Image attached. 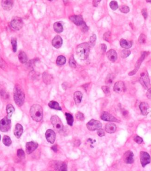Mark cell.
I'll list each match as a JSON object with an SVG mask.
<instances>
[{"label":"cell","instance_id":"obj_44","mask_svg":"<svg viewBox=\"0 0 151 171\" xmlns=\"http://www.w3.org/2000/svg\"><path fill=\"white\" fill-rule=\"evenodd\" d=\"M17 156H18V158H19L20 159H24L25 158V153L23 149H18Z\"/></svg>","mask_w":151,"mask_h":171},{"label":"cell","instance_id":"obj_4","mask_svg":"<svg viewBox=\"0 0 151 171\" xmlns=\"http://www.w3.org/2000/svg\"><path fill=\"white\" fill-rule=\"evenodd\" d=\"M139 81L142 86L145 88H149L150 86V81L147 70H144L140 73Z\"/></svg>","mask_w":151,"mask_h":171},{"label":"cell","instance_id":"obj_10","mask_svg":"<svg viewBox=\"0 0 151 171\" xmlns=\"http://www.w3.org/2000/svg\"><path fill=\"white\" fill-rule=\"evenodd\" d=\"M23 20L20 17H15L14 18L10 23V26L14 30L19 31L22 28L23 26Z\"/></svg>","mask_w":151,"mask_h":171},{"label":"cell","instance_id":"obj_60","mask_svg":"<svg viewBox=\"0 0 151 171\" xmlns=\"http://www.w3.org/2000/svg\"><path fill=\"white\" fill-rule=\"evenodd\" d=\"M1 135H0V141H1Z\"/></svg>","mask_w":151,"mask_h":171},{"label":"cell","instance_id":"obj_42","mask_svg":"<svg viewBox=\"0 0 151 171\" xmlns=\"http://www.w3.org/2000/svg\"><path fill=\"white\" fill-rule=\"evenodd\" d=\"M76 119L80 121H84L85 119V116H84V114L80 112H78L76 113Z\"/></svg>","mask_w":151,"mask_h":171},{"label":"cell","instance_id":"obj_49","mask_svg":"<svg viewBox=\"0 0 151 171\" xmlns=\"http://www.w3.org/2000/svg\"><path fill=\"white\" fill-rule=\"evenodd\" d=\"M121 113L122 114V116L125 118L128 117V116L129 115V112L128 110H126L125 109H121Z\"/></svg>","mask_w":151,"mask_h":171},{"label":"cell","instance_id":"obj_56","mask_svg":"<svg viewBox=\"0 0 151 171\" xmlns=\"http://www.w3.org/2000/svg\"><path fill=\"white\" fill-rule=\"evenodd\" d=\"M52 149L54 152H57L58 151V147L57 145H54V146H53L52 147Z\"/></svg>","mask_w":151,"mask_h":171},{"label":"cell","instance_id":"obj_58","mask_svg":"<svg viewBox=\"0 0 151 171\" xmlns=\"http://www.w3.org/2000/svg\"><path fill=\"white\" fill-rule=\"evenodd\" d=\"M75 144H76V146H79L80 145V141H79V140L77 141V142H75L74 145H75Z\"/></svg>","mask_w":151,"mask_h":171},{"label":"cell","instance_id":"obj_1","mask_svg":"<svg viewBox=\"0 0 151 171\" xmlns=\"http://www.w3.org/2000/svg\"><path fill=\"white\" fill-rule=\"evenodd\" d=\"M14 99L19 106H21L24 103L25 93L23 88L20 85H16L14 88Z\"/></svg>","mask_w":151,"mask_h":171},{"label":"cell","instance_id":"obj_43","mask_svg":"<svg viewBox=\"0 0 151 171\" xmlns=\"http://www.w3.org/2000/svg\"><path fill=\"white\" fill-rule=\"evenodd\" d=\"M69 65L70 67L73 68V69H75L77 65H76V60H74V57L72 56L70 58V60H69Z\"/></svg>","mask_w":151,"mask_h":171},{"label":"cell","instance_id":"obj_52","mask_svg":"<svg viewBox=\"0 0 151 171\" xmlns=\"http://www.w3.org/2000/svg\"><path fill=\"white\" fill-rule=\"evenodd\" d=\"M0 67H1V69H4L7 67L5 63L2 59H0Z\"/></svg>","mask_w":151,"mask_h":171},{"label":"cell","instance_id":"obj_18","mask_svg":"<svg viewBox=\"0 0 151 171\" xmlns=\"http://www.w3.org/2000/svg\"><path fill=\"white\" fill-rule=\"evenodd\" d=\"M23 133V127L21 125L20 123H17L15 127V129L14 131V134L15 136L19 139L21 136L22 134Z\"/></svg>","mask_w":151,"mask_h":171},{"label":"cell","instance_id":"obj_15","mask_svg":"<svg viewBox=\"0 0 151 171\" xmlns=\"http://www.w3.org/2000/svg\"><path fill=\"white\" fill-rule=\"evenodd\" d=\"M46 138L47 142L53 144L56 141V133L52 129H48L46 132Z\"/></svg>","mask_w":151,"mask_h":171},{"label":"cell","instance_id":"obj_55","mask_svg":"<svg viewBox=\"0 0 151 171\" xmlns=\"http://www.w3.org/2000/svg\"><path fill=\"white\" fill-rule=\"evenodd\" d=\"M91 85V83H87V84H86V85H83V87L85 89V90L86 91V92H87L88 91V88H89V86Z\"/></svg>","mask_w":151,"mask_h":171},{"label":"cell","instance_id":"obj_40","mask_svg":"<svg viewBox=\"0 0 151 171\" xmlns=\"http://www.w3.org/2000/svg\"><path fill=\"white\" fill-rule=\"evenodd\" d=\"M119 10L123 13L126 14L130 11V9H129V7L127 5H121L119 7Z\"/></svg>","mask_w":151,"mask_h":171},{"label":"cell","instance_id":"obj_13","mask_svg":"<svg viewBox=\"0 0 151 171\" xmlns=\"http://www.w3.org/2000/svg\"><path fill=\"white\" fill-rule=\"evenodd\" d=\"M123 161L128 164H131L134 162V154L133 152L128 151L126 152L123 156Z\"/></svg>","mask_w":151,"mask_h":171},{"label":"cell","instance_id":"obj_37","mask_svg":"<svg viewBox=\"0 0 151 171\" xmlns=\"http://www.w3.org/2000/svg\"><path fill=\"white\" fill-rule=\"evenodd\" d=\"M114 76L113 74H109L108 75L106 78L105 80V83L107 85H111L113 83V81L114 80Z\"/></svg>","mask_w":151,"mask_h":171},{"label":"cell","instance_id":"obj_48","mask_svg":"<svg viewBox=\"0 0 151 171\" xmlns=\"http://www.w3.org/2000/svg\"><path fill=\"white\" fill-rule=\"evenodd\" d=\"M97 135L99 137H103L105 135V132L104 131V130L102 129H99L97 131Z\"/></svg>","mask_w":151,"mask_h":171},{"label":"cell","instance_id":"obj_6","mask_svg":"<svg viewBox=\"0 0 151 171\" xmlns=\"http://www.w3.org/2000/svg\"><path fill=\"white\" fill-rule=\"evenodd\" d=\"M51 122L57 132H62L63 131L64 126L62 121L57 115H53L51 117Z\"/></svg>","mask_w":151,"mask_h":171},{"label":"cell","instance_id":"obj_53","mask_svg":"<svg viewBox=\"0 0 151 171\" xmlns=\"http://www.w3.org/2000/svg\"><path fill=\"white\" fill-rule=\"evenodd\" d=\"M146 96L149 99H151V87L148 88V90L146 93Z\"/></svg>","mask_w":151,"mask_h":171},{"label":"cell","instance_id":"obj_25","mask_svg":"<svg viewBox=\"0 0 151 171\" xmlns=\"http://www.w3.org/2000/svg\"><path fill=\"white\" fill-rule=\"evenodd\" d=\"M120 45L121 46L126 49H129L132 46V42L131 41H128L125 39L122 38L120 40Z\"/></svg>","mask_w":151,"mask_h":171},{"label":"cell","instance_id":"obj_17","mask_svg":"<svg viewBox=\"0 0 151 171\" xmlns=\"http://www.w3.org/2000/svg\"><path fill=\"white\" fill-rule=\"evenodd\" d=\"M70 20L77 26H80L85 22L80 15H72L70 17Z\"/></svg>","mask_w":151,"mask_h":171},{"label":"cell","instance_id":"obj_57","mask_svg":"<svg viewBox=\"0 0 151 171\" xmlns=\"http://www.w3.org/2000/svg\"><path fill=\"white\" fill-rule=\"evenodd\" d=\"M100 1H93V6L95 7H97L98 5H99V4L100 3Z\"/></svg>","mask_w":151,"mask_h":171},{"label":"cell","instance_id":"obj_50","mask_svg":"<svg viewBox=\"0 0 151 171\" xmlns=\"http://www.w3.org/2000/svg\"><path fill=\"white\" fill-rule=\"evenodd\" d=\"M142 15H143L144 18H145V20H146L147 18V17H148V13H147V10L146 9H144L142 10Z\"/></svg>","mask_w":151,"mask_h":171},{"label":"cell","instance_id":"obj_16","mask_svg":"<svg viewBox=\"0 0 151 171\" xmlns=\"http://www.w3.org/2000/svg\"><path fill=\"white\" fill-rule=\"evenodd\" d=\"M38 143L34 142H29L26 143V150L27 154H29L34 152L38 148Z\"/></svg>","mask_w":151,"mask_h":171},{"label":"cell","instance_id":"obj_41","mask_svg":"<svg viewBox=\"0 0 151 171\" xmlns=\"http://www.w3.org/2000/svg\"><path fill=\"white\" fill-rule=\"evenodd\" d=\"M109 5H110L111 9L112 10H113V11L116 10L119 8L118 4H117V1H112L110 3Z\"/></svg>","mask_w":151,"mask_h":171},{"label":"cell","instance_id":"obj_27","mask_svg":"<svg viewBox=\"0 0 151 171\" xmlns=\"http://www.w3.org/2000/svg\"><path fill=\"white\" fill-rule=\"evenodd\" d=\"M6 110H7V117L9 119H11V118L12 117L13 113H14V111H15V109H14V106L11 104H8L7 106Z\"/></svg>","mask_w":151,"mask_h":171},{"label":"cell","instance_id":"obj_23","mask_svg":"<svg viewBox=\"0 0 151 171\" xmlns=\"http://www.w3.org/2000/svg\"><path fill=\"white\" fill-rule=\"evenodd\" d=\"M43 80L46 85H50L52 83L53 77L52 75L49 74L47 72H44L43 74Z\"/></svg>","mask_w":151,"mask_h":171},{"label":"cell","instance_id":"obj_19","mask_svg":"<svg viewBox=\"0 0 151 171\" xmlns=\"http://www.w3.org/2000/svg\"><path fill=\"white\" fill-rule=\"evenodd\" d=\"M63 44V40L60 36H56L52 41V45L56 48H59Z\"/></svg>","mask_w":151,"mask_h":171},{"label":"cell","instance_id":"obj_26","mask_svg":"<svg viewBox=\"0 0 151 171\" xmlns=\"http://www.w3.org/2000/svg\"><path fill=\"white\" fill-rule=\"evenodd\" d=\"M83 97V94L80 91H76L74 93V100L76 104H79L81 103Z\"/></svg>","mask_w":151,"mask_h":171},{"label":"cell","instance_id":"obj_51","mask_svg":"<svg viewBox=\"0 0 151 171\" xmlns=\"http://www.w3.org/2000/svg\"><path fill=\"white\" fill-rule=\"evenodd\" d=\"M68 170V168H67V164L65 162H63V164L61 166L60 171H67Z\"/></svg>","mask_w":151,"mask_h":171},{"label":"cell","instance_id":"obj_8","mask_svg":"<svg viewBox=\"0 0 151 171\" xmlns=\"http://www.w3.org/2000/svg\"><path fill=\"white\" fill-rule=\"evenodd\" d=\"M86 126L90 131H95L101 129L102 127V124L100 121L91 119L87 123Z\"/></svg>","mask_w":151,"mask_h":171},{"label":"cell","instance_id":"obj_11","mask_svg":"<svg viewBox=\"0 0 151 171\" xmlns=\"http://www.w3.org/2000/svg\"><path fill=\"white\" fill-rule=\"evenodd\" d=\"M113 90L116 93L118 94H123L126 91V86L125 83L122 81H119L115 83L114 87H113Z\"/></svg>","mask_w":151,"mask_h":171},{"label":"cell","instance_id":"obj_29","mask_svg":"<svg viewBox=\"0 0 151 171\" xmlns=\"http://www.w3.org/2000/svg\"><path fill=\"white\" fill-rule=\"evenodd\" d=\"M19 59L20 63L24 64L27 61V56L24 51H20L19 53Z\"/></svg>","mask_w":151,"mask_h":171},{"label":"cell","instance_id":"obj_45","mask_svg":"<svg viewBox=\"0 0 151 171\" xmlns=\"http://www.w3.org/2000/svg\"><path fill=\"white\" fill-rule=\"evenodd\" d=\"M102 89L103 92H104V93L106 94V95H109L111 93V91H110V88L108 86H103L102 87Z\"/></svg>","mask_w":151,"mask_h":171},{"label":"cell","instance_id":"obj_20","mask_svg":"<svg viewBox=\"0 0 151 171\" xmlns=\"http://www.w3.org/2000/svg\"><path fill=\"white\" fill-rule=\"evenodd\" d=\"M106 56L109 60L112 62H115L117 60V53L113 49H111L109 50L106 53Z\"/></svg>","mask_w":151,"mask_h":171},{"label":"cell","instance_id":"obj_3","mask_svg":"<svg viewBox=\"0 0 151 171\" xmlns=\"http://www.w3.org/2000/svg\"><path fill=\"white\" fill-rule=\"evenodd\" d=\"M30 116L36 121H40L43 116V110L40 104H33L30 110Z\"/></svg>","mask_w":151,"mask_h":171},{"label":"cell","instance_id":"obj_32","mask_svg":"<svg viewBox=\"0 0 151 171\" xmlns=\"http://www.w3.org/2000/svg\"><path fill=\"white\" fill-rule=\"evenodd\" d=\"M66 59L63 55H59L56 60L57 64L59 65V66H62V65H64L66 63Z\"/></svg>","mask_w":151,"mask_h":171},{"label":"cell","instance_id":"obj_24","mask_svg":"<svg viewBox=\"0 0 151 171\" xmlns=\"http://www.w3.org/2000/svg\"><path fill=\"white\" fill-rule=\"evenodd\" d=\"M13 1H10V0H8V1H3L1 2L2 7L6 11L10 10L13 7Z\"/></svg>","mask_w":151,"mask_h":171},{"label":"cell","instance_id":"obj_54","mask_svg":"<svg viewBox=\"0 0 151 171\" xmlns=\"http://www.w3.org/2000/svg\"><path fill=\"white\" fill-rule=\"evenodd\" d=\"M106 49H107V46L106 44H101V50H102V52L103 53H105L106 51Z\"/></svg>","mask_w":151,"mask_h":171},{"label":"cell","instance_id":"obj_38","mask_svg":"<svg viewBox=\"0 0 151 171\" xmlns=\"http://www.w3.org/2000/svg\"><path fill=\"white\" fill-rule=\"evenodd\" d=\"M138 42L140 44H145L146 42V36L144 34H140L138 38Z\"/></svg>","mask_w":151,"mask_h":171},{"label":"cell","instance_id":"obj_5","mask_svg":"<svg viewBox=\"0 0 151 171\" xmlns=\"http://www.w3.org/2000/svg\"><path fill=\"white\" fill-rule=\"evenodd\" d=\"M149 54V52H148V51H144V52L142 53V54H141L140 57L138 59V61H136V63L135 66V69H134L132 71H131L129 73V74H128L129 76H133V75H135L136 74V73H137V71H138L139 69L140 68L142 63L144 61L146 57Z\"/></svg>","mask_w":151,"mask_h":171},{"label":"cell","instance_id":"obj_33","mask_svg":"<svg viewBox=\"0 0 151 171\" xmlns=\"http://www.w3.org/2000/svg\"><path fill=\"white\" fill-rule=\"evenodd\" d=\"M3 142L4 145L6 146H10L12 143L11 138L7 135L4 136V137L3 138Z\"/></svg>","mask_w":151,"mask_h":171},{"label":"cell","instance_id":"obj_2","mask_svg":"<svg viewBox=\"0 0 151 171\" xmlns=\"http://www.w3.org/2000/svg\"><path fill=\"white\" fill-rule=\"evenodd\" d=\"M90 46L88 43H83L79 44L76 48L77 57L81 60H86L89 55Z\"/></svg>","mask_w":151,"mask_h":171},{"label":"cell","instance_id":"obj_31","mask_svg":"<svg viewBox=\"0 0 151 171\" xmlns=\"http://www.w3.org/2000/svg\"><path fill=\"white\" fill-rule=\"evenodd\" d=\"M65 116H66V118L67 120V122H68V124L70 126H73V121H74V118H73V115L71 113H66Z\"/></svg>","mask_w":151,"mask_h":171},{"label":"cell","instance_id":"obj_22","mask_svg":"<svg viewBox=\"0 0 151 171\" xmlns=\"http://www.w3.org/2000/svg\"><path fill=\"white\" fill-rule=\"evenodd\" d=\"M105 131L108 133H113L116 131V126L111 122H109L105 126Z\"/></svg>","mask_w":151,"mask_h":171},{"label":"cell","instance_id":"obj_21","mask_svg":"<svg viewBox=\"0 0 151 171\" xmlns=\"http://www.w3.org/2000/svg\"><path fill=\"white\" fill-rule=\"evenodd\" d=\"M139 108L141 112V113L144 116H146L148 113H149V106L147 103L146 102H142L139 105Z\"/></svg>","mask_w":151,"mask_h":171},{"label":"cell","instance_id":"obj_59","mask_svg":"<svg viewBox=\"0 0 151 171\" xmlns=\"http://www.w3.org/2000/svg\"><path fill=\"white\" fill-rule=\"evenodd\" d=\"M146 1L148 2V3H151V1H148H148Z\"/></svg>","mask_w":151,"mask_h":171},{"label":"cell","instance_id":"obj_7","mask_svg":"<svg viewBox=\"0 0 151 171\" xmlns=\"http://www.w3.org/2000/svg\"><path fill=\"white\" fill-rule=\"evenodd\" d=\"M11 121L10 119L7 116L4 117L0 121V131L3 132H8L11 128Z\"/></svg>","mask_w":151,"mask_h":171},{"label":"cell","instance_id":"obj_34","mask_svg":"<svg viewBox=\"0 0 151 171\" xmlns=\"http://www.w3.org/2000/svg\"><path fill=\"white\" fill-rule=\"evenodd\" d=\"M121 56L123 59L127 58L131 54V51L129 49H125L121 51Z\"/></svg>","mask_w":151,"mask_h":171},{"label":"cell","instance_id":"obj_46","mask_svg":"<svg viewBox=\"0 0 151 171\" xmlns=\"http://www.w3.org/2000/svg\"><path fill=\"white\" fill-rule=\"evenodd\" d=\"M80 27L83 32H87L89 30V27L86 25L85 22H84L82 25L80 26Z\"/></svg>","mask_w":151,"mask_h":171},{"label":"cell","instance_id":"obj_14","mask_svg":"<svg viewBox=\"0 0 151 171\" xmlns=\"http://www.w3.org/2000/svg\"><path fill=\"white\" fill-rule=\"evenodd\" d=\"M100 118L102 119L103 120L105 121H114V122H119L120 121L114 117L113 115H112L111 114L109 113L108 112H103L101 116H100Z\"/></svg>","mask_w":151,"mask_h":171},{"label":"cell","instance_id":"obj_36","mask_svg":"<svg viewBox=\"0 0 151 171\" xmlns=\"http://www.w3.org/2000/svg\"><path fill=\"white\" fill-rule=\"evenodd\" d=\"M96 42V36L95 34H93L90 37L89 40V42L88 43L90 47H93L95 46Z\"/></svg>","mask_w":151,"mask_h":171},{"label":"cell","instance_id":"obj_39","mask_svg":"<svg viewBox=\"0 0 151 171\" xmlns=\"http://www.w3.org/2000/svg\"><path fill=\"white\" fill-rule=\"evenodd\" d=\"M11 45L13 47V50L15 53L17 51V41L15 38H13L11 39Z\"/></svg>","mask_w":151,"mask_h":171},{"label":"cell","instance_id":"obj_35","mask_svg":"<svg viewBox=\"0 0 151 171\" xmlns=\"http://www.w3.org/2000/svg\"><path fill=\"white\" fill-rule=\"evenodd\" d=\"M103 40H105L107 42H111V40H112L111 32L110 31L106 32L105 33L103 34Z\"/></svg>","mask_w":151,"mask_h":171},{"label":"cell","instance_id":"obj_12","mask_svg":"<svg viewBox=\"0 0 151 171\" xmlns=\"http://www.w3.org/2000/svg\"><path fill=\"white\" fill-rule=\"evenodd\" d=\"M63 162L58 160L50 162L48 166V171H60Z\"/></svg>","mask_w":151,"mask_h":171},{"label":"cell","instance_id":"obj_30","mask_svg":"<svg viewBox=\"0 0 151 171\" xmlns=\"http://www.w3.org/2000/svg\"><path fill=\"white\" fill-rule=\"evenodd\" d=\"M53 28L57 33H60L63 31V27L60 22H56L54 24Z\"/></svg>","mask_w":151,"mask_h":171},{"label":"cell","instance_id":"obj_28","mask_svg":"<svg viewBox=\"0 0 151 171\" xmlns=\"http://www.w3.org/2000/svg\"><path fill=\"white\" fill-rule=\"evenodd\" d=\"M48 106H49V108H50L51 109H55L57 110H62V108L60 107V104H58L57 102L54 101V100L50 101L48 103Z\"/></svg>","mask_w":151,"mask_h":171},{"label":"cell","instance_id":"obj_47","mask_svg":"<svg viewBox=\"0 0 151 171\" xmlns=\"http://www.w3.org/2000/svg\"><path fill=\"white\" fill-rule=\"evenodd\" d=\"M134 141L138 144H141L142 142H143V139L139 136H136L134 137Z\"/></svg>","mask_w":151,"mask_h":171},{"label":"cell","instance_id":"obj_9","mask_svg":"<svg viewBox=\"0 0 151 171\" xmlns=\"http://www.w3.org/2000/svg\"><path fill=\"white\" fill-rule=\"evenodd\" d=\"M140 164L143 168H145L147 165L149 164L151 162V158L149 154L145 151L140 152Z\"/></svg>","mask_w":151,"mask_h":171}]
</instances>
